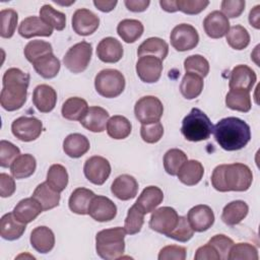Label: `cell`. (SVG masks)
<instances>
[{"instance_id":"7","label":"cell","mask_w":260,"mask_h":260,"mask_svg":"<svg viewBox=\"0 0 260 260\" xmlns=\"http://www.w3.org/2000/svg\"><path fill=\"white\" fill-rule=\"evenodd\" d=\"M92 55L91 45L85 41L73 45L65 54L63 63L72 73H81L89 65Z\"/></svg>"},{"instance_id":"35","label":"cell","mask_w":260,"mask_h":260,"mask_svg":"<svg viewBox=\"0 0 260 260\" xmlns=\"http://www.w3.org/2000/svg\"><path fill=\"white\" fill-rule=\"evenodd\" d=\"M32 197L40 202L43 210L52 209L58 206L60 202V193L51 188L47 182L41 183L36 187Z\"/></svg>"},{"instance_id":"9","label":"cell","mask_w":260,"mask_h":260,"mask_svg":"<svg viewBox=\"0 0 260 260\" xmlns=\"http://www.w3.org/2000/svg\"><path fill=\"white\" fill-rule=\"evenodd\" d=\"M170 41L175 50L185 52L194 49L198 45L199 35L193 25L181 23L173 28L170 35Z\"/></svg>"},{"instance_id":"29","label":"cell","mask_w":260,"mask_h":260,"mask_svg":"<svg viewBox=\"0 0 260 260\" xmlns=\"http://www.w3.org/2000/svg\"><path fill=\"white\" fill-rule=\"evenodd\" d=\"M89 147L90 144L87 137L80 133L69 134L63 141L64 152L72 158L81 157L89 150Z\"/></svg>"},{"instance_id":"32","label":"cell","mask_w":260,"mask_h":260,"mask_svg":"<svg viewBox=\"0 0 260 260\" xmlns=\"http://www.w3.org/2000/svg\"><path fill=\"white\" fill-rule=\"evenodd\" d=\"M168 53H169L168 43L165 40L156 37L148 38L145 41H143L137 50V55L139 57L150 55V56L157 57L160 60H164L168 56Z\"/></svg>"},{"instance_id":"57","label":"cell","mask_w":260,"mask_h":260,"mask_svg":"<svg viewBox=\"0 0 260 260\" xmlns=\"http://www.w3.org/2000/svg\"><path fill=\"white\" fill-rule=\"evenodd\" d=\"M15 191V182L14 179L5 174L1 173L0 174V195L1 197H9L11 196Z\"/></svg>"},{"instance_id":"47","label":"cell","mask_w":260,"mask_h":260,"mask_svg":"<svg viewBox=\"0 0 260 260\" xmlns=\"http://www.w3.org/2000/svg\"><path fill=\"white\" fill-rule=\"evenodd\" d=\"M144 215L145 214L135 204H133L129 208L124 222V229L126 231V234L135 235L139 233L144 222Z\"/></svg>"},{"instance_id":"58","label":"cell","mask_w":260,"mask_h":260,"mask_svg":"<svg viewBox=\"0 0 260 260\" xmlns=\"http://www.w3.org/2000/svg\"><path fill=\"white\" fill-rule=\"evenodd\" d=\"M194 258L195 260H219L220 259L216 250L208 243L197 249Z\"/></svg>"},{"instance_id":"24","label":"cell","mask_w":260,"mask_h":260,"mask_svg":"<svg viewBox=\"0 0 260 260\" xmlns=\"http://www.w3.org/2000/svg\"><path fill=\"white\" fill-rule=\"evenodd\" d=\"M42 211V205L31 196L20 200L13 208L12 213L17 220L26 224L36 219Z\"/></svg>"},{"instance_id":"40","label":"cell","mask_w":260,"mask_h":260,"mask_svg":"<svg viewBox=\"0 0 260 260\" xmlns=\"http://www.w3.org/2000/svg\"><path fill=\"white\" fill-rule=\"evenodd\" d=\"M132 130L131 122L124 116L115 115L108 120L107 133L113 139H125Z\"/></svg>"},{"instance_id":"26","label":"cell","mask_w":260,"mask_h":260,"mask_svg":"<svg viewBox=\"0 0 260 260\" xmlns=\"http://www.w3.org/2000/svg\"><path fill=\"white\" fill-rule=\"evenodd\" d=\"M164 200L162 191L156 186H148L143 189L134 203L144 214L153 211Z\"/></svg>"},{"instance_id":"48","label":"cell","mask_w":260,"mask_h":260,"mask_svg":"<svg viewBox=\"0 0 260 260\" xmlns=\"http://www.w3.org/2000/svg\"><path fill=\"white\" fill-rule=\"evenodd\" d=\"M258 258L256 247L249 243L234 244L228 256L230 260H258Z\"/></svg>"},{"instance_id":"6","label":"cell","mask_w":260,"mask_h":260,"mask_svg":"<svg viewBox=\"0 0 260 260\" xmlns=\"http://www.w3.org/2000/svg\"><path fill=\"white\" fill-rule=\"evenodd\" d=\"M94 87L104 98H117L125 88V77L117 69H104L95 75Z\"/></svg>"},{"instance_id":"28","label":"cell","mask_w":260,"mask_h":260,"mask_svg":"<svg viewBox=\"0 0 260 260\" xmlns=\"http://www.w3.org/2000/svg\"><path fill=\"white\" fill-rule=\"evenodd\" d=\"M26 224L16 219L12 212L6 213L0 220V236L7 241L19 239L25 232Z\"/></svg>"},{"instance_id":"37","label":"cell","mask_w":260,"mask_h":260,"mask_svg":"<svg viewBox=\"0 0 260 260\" xmlns=\"http://www.w3.org/2000/svg\"><path fill=\"white\" fill-rule=\"evenodd\" d=\"M36 72L43 78H54L60 71V61L53 53L43 56L32 63Z\"/></svg>"},{"instance_id":"43","label":"cell","mask_w":260,"mask_h":260,"mask_svg":"<svg viewBox=\"0 0 260 260\" xmlns=\"http://www.w3.org/2000/svg\"><path fill=\"white\" fill-rule=\"evenodd\" d=\"M226 42L231 48L241 51L250 44V35L243 25L237 24L230 27L226 34Z\"/></svg>"},{"instance_id":"17","label":"cell","mask_w":260,"mask_h":260,"mask_svg":"<svg viewBox=\"0 0 260 260\" xmlns=\"http://www.w3.org/2000/svg\"><path fill=\"white\" fill-rule=\"evenodd\" d=\"M257 80L256 73L247 65L240 64L233 68L230 75V89H245L251 91Z\"/></svg>"},{"instance_id":"39","label":"cell","mask_w":260,"mask_h":260,"mask_svg":"<svg viewBox=\"0 0 260 260\" xmlns=\"http://www.w3.org/2000/svg\"><path fill=\"white\" fill-rule=\"evenodd\" d=\"M225 105L234 111L249 112L252 106L250 91L245 89H230L225 95Z\"/></svg>"},{"instance_id":"2","label":"cell","mask_w":260,"mask_h":260,"mask_svg":"<svg viewBox=\"0 0 260 260\" xmlns=\"http://www.w3.org/2000/svg\"><path fill=\"white\" fill-rule=\"evenodd\" d=\"M2 90L0 93L1 107L8 111H16L22 108L26 102L29 74L18 68H9L2 78Z\"/></svg>"},{"instance_id":"22","label":"cell","mask_w":260,"mask_h":260,"mask_svg":"<svg viewBox=\"0 0 260 260\" xmlns=\"http://www.w3.org/2000/svg\"><path fill=\"white\" fill-rule=\"evenodd\" d=\"M32 103L41 113H49L56 106L57 92L48 84H40L34 89Z\"/></svg>"},{"instance_id":"14","label":"cell","mask_w":260,"mask_h":260,"mask_svg":"<svg viewBox=\"0 0 260 260\" xmlns=\"http://www.w3.org/2000/svg\"><path fill=\"white\" fill-rule=\"evenodd\" d=\"M72 28L79 36L92 35L100 25L99 16L86 8H79L75 10L72 15Z\"/></svg>"},{"instance_id":"53","label":"cell","mask_w":260,"mask_h":260,"mask_svg":"<svg viewBox=\"0 0 260 260\" xmlns=\"http://www.w3.org/2000/svg\"><path fill=\"white\" fill-rule=\"evenodd\" d=\"M208 244L211 245L216 250V252L218 253L220 259L226 260L228 256H229V253H230V250H231L232 246L235 243H234V241L231 238L220 234V235L213 236L208 241Z\"/></svg>"},{"instance_id":"49","label":"cell","mask_w":260,"mask_h":260,"mask_svg":"<svg viewBox=\"0 0 260 260\" xmlns=\"http://www.w3.org/2000/svg\"><path fill=\"white\" fill-rule=\"evenodd\" d=\"M184 68L186 72H192L200 75L202 78L209 73V63L206 58L201 55H191L184 61Z\"/></svg>"},{"instance_id":"15","label":"cell","mask_w":260,"mask_h":260,"mask_svg":"<svg viewBox=\"0 0 260 260\" xmlns=\"http://www.w3.org/2000/svg\"><path fill=\"white\" fill-rule=\"evenodd\" d=\"M88 214L96 221H110L114 219L117 214V206L110 198L94 195L88 208Z\"/></svg>"},{"instance_id":"62","label":"cell","mask_w":260,"mask_h":260,"mask_svg":"<svg viewBox=\"0 0 260 260\" xmlns=\"http://www.w3.org/2000/svg\"><path fill=\"white\" fill-rule=\"evenodd\" d=\"M159 5L167 12H176V11H178L176 0H171V1L170 0H168V1L167 0H160Z\"/></svg>"},{"instance_id":"44","label":"cell","mask_w":260,"mask_h":260,"mask_svg":"<svg viewBox=\"0 0 260 260\" xmlns=\"http://www.w3.org/2000/svg\"><path fill=\"white\" fill-rule=\"evenodd\" d=\"M40 17L52 28L57 30H62L66 26V15L49 4H45L41 7Z\"/></svg>"},{"instance_id":"33","label":"cell","mask_w":260,"mask_h":260,"mask_svg":"<svg viewBox=\"0 0 260 260\" xmlns=\"http://www.w3.org/2000/svg\"><path fill=\"white\" fill-rule=\"evenodd\" d=\"M88 110V105L85 100L78 96L67 99L61 109L63 118L70 121H80Z\"/></svg>"},{"instance_id":"31","label":"cell","mask_w":260,"mask_h":260,"mask_svg":"<svg viewBox=\"0 0 260 260\" xmlns=\"http://www.w3.org/2000/svg\"><path fill=\"white\" fill-rule=\"evenodd\" d=\"M249 206L245 201L235 200L223 207L221 219L226 225H236L247 216Z\"/></svg>"},{"instance_id":"51","label":"cell","mask_w":260,"mask_h":260,"mask_svg":"<svg viewBox=\"0 0 260 260\" xmlns=\"http://www.w3.org/2000/svg\"><path fill=\"white\" fill-rule=\"evenodd\" d=\"M164 135V126L160 122L150 124H142L140 128V136L146 143H156Z\"/></svg>"},{"instance_id":"46","label":"cell","mask_w":260,"mask_h":260,"mask_svg":"<svg viewBox=\"0 0 260 260\" xmlns=\"http://www.w3.org/2000/svg\"><path fill=\"white\" fill-rule=\"evenodd\" d=\"M0 20H1V28L0 35L2 38L9 39L11 38L16 29L18 14L14 9H2L0 11Z\"/></svg>"},{"instance_id":"4","label":"cell","mask_w":260,"mask_h":260,"mask_svg":"<svg viewBox=\"0 0 260 260\" xmlns=\"http://www.w3.org/2000/svg\"><path fill=\"white\" fill-rule=\"evenodd\" d=\"M126 231L117 226L99 232L95 236V250L98 255L106 260L119 259L125 251Z\"/></svg>"},{"instance_id":"25","label":"cell","mask_w":260,"mask_h":260,"mask_svg":"<svg viewBox=\"0 0 260 260\" xmlns=\"http://www.w3.org/2000/svg\"><path fill=\"white\" fill-rule=\"evenodd\" d=\"M30 245L39 253L46 254L55 246V236L51 229L45 225L35 228L30 233Z\"/></svg>"},{"instance_id":"19","label":"cell","mask_w":260,"mask_h":260,"mask_svg":"<svg viewBox=\"0 0 260 260\" xmlns=\"http://www.w3.org/2000/svg\"><path fill=\"white\" fill-rule=\"evenodd\" d=\"M18 34L24 39L32 37H50L53 34V28L47 24L39 16H28L24 18L19 26Z\"/></svg>"},{"instance_id":"16","label":"cell","mask_w":260,"mask_h":260,"mask_svg":"<svg viewBox=\"0 0 260 260\" xmlns=\"http://www.w3.org/2000/svg\"><path fill=\"white\" fill-rule=\"evenodd\" d=\"M187 219L194 232L202 233L214 223V213L208 205L199 204L188 211Z\"/></svg>"},{"instance_id":"52","label":"cell","mask_w":260,"mask_h":260,"mask_svg":"<svg viewBox=\"0 0 260 260\" xmlns=\"http://www.w3.org/2000/svg\"><path fill=\"white\" fill-rule=\"evenodd\" d=\"M20 155L17 146L7 140L0 141V166L2 168H10L13 160Z\"/></svg>"},{"instance_id":"56","label":"cell","mask_w":260,"mask_h":260,"mask_svg":"<svg viewBox=\"0 0 260 260\" xmlns=\"http://www.w3.org/2000/svg\"><path fill=\"white\" fill-rule=\"evenodd\" d=\"M186 248L178 245H169L160 249L158 260H185Z\"/></svg>"},{"instance_id":"18","label":"cell","mask_w":260,"mask_h":260,"mask_svg":"<svg viewBox=\"0 0 260 260\" xmlns=\"http://www.w3.org/2000/svg\"><path fill=\"white\" fill-rule=\"evenodd\" d=\"M203 27L206 35L211 39H220L226 36L230 29V21L221 11L214 10L207 14L203 20Z\"/></svg>"},{"instance_id":"54","label":"cell","mask_w":260,"mask_h":260,"mask_svg":"<svg viewBox=\"0 0 260 260\" xmlns=\"http://www.w3.org/2000/svg\"><path fill=\"white\" fill-rule=\"evenodd\" d=\"M178 10L185 14L195 15L203 11L208 5L207 0H176Z\"/></svg>"},{"instance_id":"8","label":"cell","mask_w":260,"mask_h":260,"mask_svg":"<svg viewBox=\"0 0 260 260\" xmlns=\"http://www.w3.org/2000/svg\"><path fill=\"white\" fill-rule=\"evenodd\" d=\"M134 114L141 124L159 122L164 114V106L158 98L154 95H145L135 103Z\"/></svg>"},{"instance_id":"36","label":"cell","mask_w":260,"mask_h":260,"mask_svg":"<svg viewBox=\"0 0 260 260\" xmlns=\"http://www.w3.org/2000/svg\"><path fill=\"white\" fill-rule=\"evenodd\" d=\"M143 30L142 22L137 19H123L117 26L119 37L128 44L136 42L142 36Z\"/></svg>"},{"instance_id":"5","label":"cell","mask_w":260,"mask_h":260,"mask_svg":"<svg viewBox=\"0 0 260 260\" xmlns=\"http://www.w3.org/2000/svg\"><path fill=\"white\" fill-rule=\"evenodd\" d=\"M212 130L213 125L210 119L198 108H193L182 121L181 132L189 141L206 140L210 137Z\"/></svg>"},{"instance_id":"10","label":"cell","mask_w":260,"mask_h":260,"mask_svg":"<svg viewBox=\"0 0 260 260\" xmlns=\"http://www.w3.org/2000/svg\"><path fill=\"white\" fill-rule=\"evenodd\" d=\"M11 131L17 139L29 142L36 140L41 135L43 124L36 117H19L12 122Z\"/></svg>"},{"instance_id":"30","label":"cell","mask_w":260,"mask_h":260,"mask_svg":"<svg viewBox=\"0 0 260 260\" xmlns=\"http://www.w3.org/2000/svg\"><path fill=\"white\" fill-rule=\"evenodd\" d=\"M204 174V168L199 160H187L178 172L177 176L181 183L187 186H194L198 184Z\"/></svg>"},{"instance_id":"55","label":"cell","mask_w":260,"mask_h":260,"mask_svg":"<svg viewBox=\"0 0 260 260\" xmlns=\"http://www.w3.org/2000/svg\"><path fill=\"white\" fill-rule=\"evenodd\" d=\"M245 5L244 0H223L221 2V13L228 18L239 17L243 13Z\"/></svg>"},{"instance_id":"42","label":"cell","mask_w":260,"mask_h":260,"mask_svg":"<svg viewBox=\"0 0 260 260\" xmlns=\"http://www.w3.org/2000/svg\"><path fill=\"white\" fill-rule=\"evenodd\" d=\"M188 160L186 153L179 148L169 149L164 155L165 171L171 176H177L181 167Z\"/></svg>"},{"instance_id":"12","label":"cell","mask_w":260,"mask_h":260,"mask_svg":"<svg viewBox=\"0 0 260 260\" xmlns=\"http://www.w3.org/2000/svg\"><path fill=\"white\" fill-rule=\"evenodd\" d=\"M83 172L89 182L94 185H103L111 174V165L107 158L93 155L85 160Z\"/></svg>"},{"instance_id":"41","label":"cell","mask_w":260,"mask_h":260,"mask_svg":"<svg viewBox=\"0 0 260 260\" xmlns=\"http://www.w3.org/2000/svg\"><path fill=\"white\" fill-rule=\"evenodd\" d=\"M46 182L57 192H62L68 185V173L60 164L52 165L47 173Z\"/></svg>"},{"instance_id":"59","label":"cell","mask_w":260,"mask_h":260,"mask_svg":"<svg viewBox=\"0 0 260 260\" xmlns=\"http://www.w3.org/2000/svg\"><path fill=\"white\" fill-rule=\"evenodd\" d=\"M125 6L132 12H142L147 9L150 4L149 0H125Z\"/></svg>"},{"instance_id":"3","label":"cell","mask_w":260,"mask_h":260,"mask_svg":"<svg viewBox=\"0 0 260 260\" xmlns=\"http://www.w3.org/2000/svg\"><path fill=\"white\" fill-rule=\"evenodd\" d=\"M212 131L218 145L228 151L242 149L251 139L250 126L237 117L219 120Z\"/></svg>"},{"instance_id":"1","label":"cell","mask_w":260,"mask_h":260,"mask_svg":"<svg viewBox=\"0 0 260 260\" xmlns=\"http://www.w3.org/2000/svg\"><path fill=\"white\" fill-rule=\"evenodd\" d=\"M252 182L251 169L241 162L219 165L214 168L211 175V184L219 192H244L251 187Z\"/></svg>"},{"instance_id":"45","label":"cell","mask_w":260,"mask_h":260,"mask_svg":"<svg viewBox=\"0 0 260 260\" xmlns=\"http://www.w3.org/2000/svg\"><path fill=\"white\" fill-rule=\"evenodd\" d=\"M53 53L52 45L42 40H32L26 44L23 50L24 57L31 64L45 55Z\"/></svg>"},{"instance_id":"23","label":"cell","mask_w":260,"mask_h":260,"mask_svg":"<svg viewBox=\"0 0 260 260\" xmlns=\"http://www.w3.org/2000/svg\"><path fill=\"white\" fill-rule=\"evenodd\" d=\"M109 120V113L102 107H89L84 117L80 120V124L87 130L95 133L105 131Z\"/></svg>"},{"instance_id":"27","label":"cell","mask_w":260,"mask_h":260,"mask_svg":"<svg viewBox=\"0 0 260 260\" xmlns=\"http://www.w3.org/2000/svg\"><path fill=\"white\" fill-rule=\"evenodd\" d=\"M94 193L86 188H76L70 195L68 205L72 212L80 215L88 214V208Z\"/></svg>"},{"instance_id":"20","label":"cell","mask_w":260,"mask_h":260,"mask_svg":"<svg viewBox=\"0 0 260 260\" xmlns=\"http://www.w3.org/2000/svg\"><path fill=\"white\" fill-rule=\"evenodd\" d=\"M138 183L133 176L123 174L118 176L112 183L111 192L118 199L127 201L137 195Z\"/></svg>"},{"instance_id":"38","label":"cell","mask_w":260,"mask_h":260,"mask_svg":"<svg viewBox=\"0 0 260 260\" xmlns=\"http://www.w3.org/2000/svg\"><path fill=\"white\" fill-rule=\"evenodd\" d=\"M203 86V78L200 75L192 72H186L180 84V91L185 99L193 100L200 95Z\"/></svg>"},{"instance_id":"21","label":"cell","mask_w":260,"mask_h":260,"mask_svg":"<svg viewBox=\"0 0 260 260\" xmlns=\"http://www.w3.org/2000/svg\"><path fill=\"white\" fill-rule=\"evenodd\" d=\"M122 44L113 37L104 38L96 47V56L105 63H116L123 57Z\"/></svg>"},{"instance_id":"50","label":"cell","mask_w":260,"mask_h":260,"mask_svg":"<svg viewBox=\"0 0 260 260\" xmlns=\"http://www.w3.org/2000/svg\"><path fill=\"white\" fill-rule=\"evenodd\" d=\"M194 235V231L191 228L186 216H179V220L175 229L167 236L173 240L185 243L188 242Z\"/></svg>"},{"instance_id":"13","label":"cell","mask_w":260,"mask_h":260,"mask_svg":"<svg viewBox=\"0 0 260 260\" xmlns=\"http://www.w3.org/2000/svg\"><path fill=\"white\" fill-rule=\"evenodd\" d=\"M162 72V60L157 57L141 56L136 62V73L141 81L146 83L156 82Z\"/></svg>"},{"instance_id":"61","label":"cell","mask_w":260,"mask_h":260,"mask_svg":"<svg viewBox=\"0 0 260 260\" xmlns=\"http://www.w3.org/2000/svg\"><path fill=\"white\" fill-rule=\"evenodd\" d=\"M259 9L260 5H256L253 9H251L249 13V22L256 29L260 28V17H259Z\"/></svg>"},{"instance_id":"60","label":"cell","mask_w":260,"mask_h":260,"mask_svg":"<svg viewBox=\"0 0 260 260\" xmlns=\"http://www.w3.org/2000/svg\"><path fill=\"white\" fill-rule=\"evenodd\" d=\"M94 6L101 10L102 12H110L112 11L116 5H117V1H105V0H94L93 1Z\"/></svg>"},{"instance_id":"11","label":"cell","mask_w":260,"mask_h":260,"mask_svg":"<svg viewBox=\"0 0 260 260\" xmlns=\"http://www.w3.org/2000/svg\"><path fill=\"white\" fill-rule=\"evenodd\" d=\"M178 220L177 211L173 207L164 206L153 210L149 219V228L156 233L168 236L175 229Z\"/></svg>"},{"instance_id":"34","label":"cell","mask_w":260,"mask_h":260,"mask_svg":"<svg viewBox=\"0 0 260 260\" xmlns=\"http://www.w3.org/2000/svg\"><path fill=\"white\" fill-rule=\"evenodd\" d=\"M36 168V158L29 153H24L13 160L10 166V172L15 179H25L35 173Z\"/></svg>"}]
</instances>
